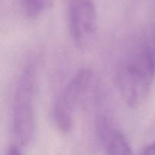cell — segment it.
<instances>
[{
    "label": "cell",
    "mask_w": 155,
    "mask_h": 155,
    "mask_svg": "<svg viewBox=\"0 0 155 155\" xmlns=\"http://www.w3.org/2000/svg\"><path fill=\"white\" fill-rule=\"evenodd\" d=\"M154 72V54L147 44L134 45L123 57L117 71V83L129 107L137 108L146 101Z\"/></svg>",
    "instance_id": "1"
},
{
    "label": "cell",
    "mask_w": 155,
    "mask_h": 155,
    "mask_svg": "<svg viewBox=\"0 0 155 155\" xmlns=\"http://www.w3.org/2000/svg\"><path fill=\"white\" fill-rule=\"evenodd\" d=\"M94 83V73L87 68L82 69L71 79L58 98L53 106L52 117L54 124L61 131H70L76 111L86 104L93 90Z\"/></svg>",
    "instance_id": "2"
},
{
    "label": "cell",
    "mask_w": 155,
    "mask_h": 155,
    "mask_svg": "<svg viewBox=\"0 0 155 155\" xmlns=\"http://www.w3.org/2000/svg\"><path fill=\"white\" fill-rule=\"evenodd\" d=\"M35 81L36 71L29 65L20 77L14 96L13 132L21 145L30 142L34 133Z\"/></svg>",
    "instance_id": "3"
},
{
    "label": "cell",
    "mask_w": 155,
    "mask_h": 155,
    "mask_svg": "<svg viewBox=\"0 0 155 155\" xmlns=\"http://www.w3.org/2000/svg\"><path fill=\"white\" fill-rule=\"evenodd\" d=\"M68 23L73 42L80 49L93 44L97 33V13L95 4L89 0L70 1Z\"/></svg>",
    "instance_id": "4"
},
{
    "label": "cell",
    "mask_w": 155,
    "mask_h": 155,
    "mask_svg": "<svg viewBox=\"0 0 155 155\" xmlns=\"http://www.w3.org/2000/svg\"><path fill=\"white\" fill-rule=\"evenodd\" d=\"M100 133L105 142L107 155H133L130 142L120 131L113 130L108 125Z\"/></svg>",
    "instance_id": "5"
},
{
    "label": "cell",
    "mask_w": 155,
    "mask_h": 155,
    "mask_svg": "<svg viewBox=\"0 0 155 155\" xmlns=\"http://www.w3.org/2000/svg\"><path fill=\"white\" fill-rule=\"evenodd\" d=\"M52 2L48 0H26L21 2V8L24 16L27 18H38L48 10Z\"/></svg>",
    "instance_id": "6"
},
{
    "label": "cell",
    "mask_w": 155,
    "mask_h": 155,
    "mask_svg": "<svg viewBox=\"0 0 155 155\" xmlns=\"http://www.w3.org/2000/svg\"><path fill=\"white\" fill-rule=\"evenodd\" d=\"M142 155H155V142H152L145 148Z\"/></svg>",
    "instance_id": "7"
},
{
    "label": "cell",
    "mask_w": 155,
    "mask_h": 155,
    "mask_svg": "<svg viewBox=\"0 0 155 155\" xmlns=\"http://www.w3.org/2000/svg\"><path fill=\"white\" fill-rule=\"evenodd\" d=\"M5 155H22L21 151L17 146H12L8 150Z\"/></svg>",
    "instance_id": "8"
}]
</instances>
